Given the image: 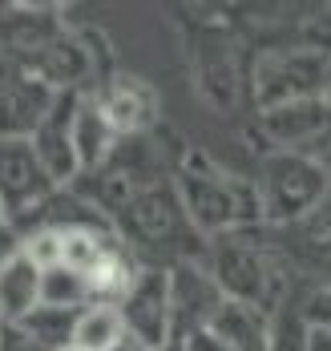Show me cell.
<instances>
[{"label":"cell","mask_w":331,"mask_h":351,"mask_svg":"<svg viewBox=\"0 0 331 351\" xmlns=\"http://www.w3.org/2000/svg\"><path fill=\"white\" fill-rule=\"evenodd\" d=\"M77 315L81 311H69V307H33L25 319H16L33 339H40L49 351H65L73 348V327H77Z\"/></svg>","instance_id":"cell-16"},{"label":"cell","mask_w":331,"mask_h":351,"mask_svg":"<svg viewBox=\"0 0 331 351\" xmlns=\"http://www.w3.org/2000/svg\"><path fill=\"white\" fill-rule=\"evenodd\" d=\"M258 202H262V222H287L299 226L328 202L331 194V174L328 166L311 154H295L279 149L262 162L258 174Z\"/></svg>","instance_id":"cell-3"},{"label":"cell","mask_w":331,"mask_h":351,"mask_svg":"<svg viewBox=\"0 0 331 351\" xmlns=\"http://www.w3.org/2000/svg\"><path fill=\"white\" fill-rule=\"evenodd\" d=\"M271 323H275V315L258 311L251 303L222 299V307L210 315L206 331L219 343H226L230 351H267V343H271Z\"/></svg>","instance_id":"cell-12"},{"label":"cell","mask_w":331,"mask_h":351,"mask_svg":"<svg viewBox=\"0 0 331 351\" xmlns=\"http://www.w3.org/2000/svg\"><path fill=\"white\" fill-rule=\"evenodd\" d=\"M21 254H25V234L4 218V222H0V275H4Z\"/></svg>","instance_id":"cell-23"},{"label":"cell","mask_w":331,"mask_h":351,"mask_svg":"<svg viewBox=\"0 0 331 351\" xmlns=\"http://www.w3.org/2000/svg\"><path fill=\"white\" fill-rule=\"evenodd\" d=\"M307 351H331V331H319V327H311Z\"/></svg>","instance_id":"cell-25"},{"label":"cell","mask_w":331,"mask_h":351,"mask_svg":"<svg viewBox=\"0 0 331 351\" xmlns=\"http://www.w3.org/2000/svg\"><path fill=\"white\" fill-rule=\"evenodd\" d=\"M33 307H40V271L21 254L4 275H0V319L16 323Z\"/></svg>","instance_id":"cell-14"},{"label":"cell","mask_w":331,"mask_h":351,"mask_svg":"<svg viewBox=\"0 0 331 351\" xmlns=\"http://www.w3.org/2000/svg\"><path fill=\"white\" fill-rule=\"evenodd\" d=\"M0 351H49L40 339H33L21 323H4L0 319Z\"/></svg>","instance_id":"cell-22"},{"label":"cell","mask_w":331,"mask_h":351,"mask_svg":"<svg viewBox=\"0 0 331 351\" xmlns=\"http://www.w3.org/2000/svg\"><path fill=\"white\" fill-rule=\"evenodd\" d=\"M303 319H307V327H319V331H331V287H319V291H311L307 299H303Z\"/></svg>","instance_id":"cell-21"},{"label":"cell","mask_w":331,"mask_h":351,"mask_svg":"<svg viewBox=\"0 0 331 351\" xmlns=\"http://www.w3.org/2000/svg\"><path fill=\"white\" fill-rule=\"evenodd\" d=\"M206 271L214 275L222 299L251 303V307L267 311V315H279L283 303H287V282H291V275L283 267V254L271 250L267 243H258L255 226L214 239L210 243Z\"/></svg>","instance_id":"cell-1"},{"label":"cell","mask_w":331,"mask_h":351,"mask_svg":"<svg viewBox=\"0 0 331 351\" xmlns=\"http://www.w3.org/2000/svg\"><path fill=\"white\" fill-rule=\"evenodd\" d=\"M178 198L186 206V218L194 230L222 239V234H234V230H251L262 222V202H258V186L243 182L234 174H222L210 162H202L198 154H190L178 178Z\"/></svg>","instance_id":"cell-2"},{"label":"cell","mask_w":331,"mask_h":351,"mask_svg":"<svg viewBox=\"0 0 331 351\" xmlns=\"http://www.w3.org/2000/svg\"><path fill=\"white\" fill-rule=\"evenodd\" d=\"M170 299H174V339L190 331H206L210 315L222 307V291L206 267L174 263L170 267Z\"/></svg>","instance_id":"cell-8"},{"label":"cell","mask_w":331,"mask_h":351,"mask_svg":"<svg viewBox=\"0 0 331 351\" xmlns=\"http://www.w3.org/2000/svg\"><path fill=\"white\" fill-rule=\"evenodd\" d=\"M25 258L37 267L40 275L53 271V267H61V263H65V234H61L57 226H37V230H29V234H25Z\"/></svg>","instance_id":"cell-18"},{"label":"cell","mask_w":331,"mask_h":351,"mask_svg":"<svg viewBox=\"0 0 331 351\" xmlns=\"http://www.w3.org/2000/svg\"><path fill=\"white\" fill-rule=\"evenodd\" d=\"M93 97H97V106L106 113V121H110V130L117 134L121 141L138 138V134H146L149 125H154V93H149L142 81H134V77H110L101 89H89Z\"/></svg>","instance_id":"cell-11"},{"label":"cell","mask_w":331,"mask_h":351,"mask_svg":"<svg viewBox=\"0 0 331 351\" xmlns=\"http://www.w3.org/2000/svg\"><path fill=\"white\" fill-rule=\"evenodd\" d=\"M262 130L271 134V141L287 145L295 154H303L315 138H323L331 130V101L323 93L315 97H299V101H283L262 113Z\"/></svg>","instance_id":"cell-10"},{"label":"cell","mask_w":331,"mask_h":351,"mask_svg":"<svg viewBox=\"0 0 331 351\" xmlns=\"http://www.w3.org/2000/svg\"><path fill=\"white\" fill-rule=\"evenodd\" d=\"M77 106H81V93H57L53 109L45 113V121L37 125L33 134V149L37 158L45 162L49 178L65 190L81 178V162H77V138H73V125H77Z\"/></svg>","instance_id":"cell-7"},{"label":"cell","mask_w":331,"mask_h":351,"mask_svg":"<svg viewBox=\"0 0 331 351\" xmlns=\"http://www.w3.org/2000/svg\"><path fill=\"white\" fill-rule=\"evenodd\" d=\"M162 351H182V339H174V343H166Z\"/></svg>","instance_id":"cell-26"},{"label":"cell","mask_w":331,"mask_h":351,"mask_svg":"<svg viewBox=\"0 0 331 351\" xmlns=\"http://www.w3.org/2000/svg\"><path fill=\"white\" fill-rule=\"evenodd\" d=\"M186 222L190 218H186V206L178 198V186L166 182V178H154L146 190H138L134 202L113 218V226L130 239V246H149V250L174 246Z\"/></svg>","instance_id":"cell-5"},{"label":"cell","mask_w":331,"mask_h":351,"mask_svg":"<svg viewBox=\"0 0 331 351\" xmlns=\"http://www.w3.org/2000/svg\"><path fill=\"white\" fill-rule=\"evenodd\" d=\"M125 335L121 311L113 303H89L73 327V348L77 351H113Z\"/></svg>","instance_id":"cell-15"},{"label":"cell","mask_w":331,"mask_h":351,"mask_svg":"<svg viewBox=\"0 0 331 351\" xmlns=\"http://www.w3.org/2000/svg\"><path fill=\"white\" fill-rule=\"evenodd\" d=\"M299 230H303V250H307V258L331 271V198L311 214L307 222H299Z\"/></svg>","instance_id":"cell-20"},{"label":"cell","mask_w":331,"mask_h":351,"mask_svg":"<svg viewBox=\"0 0 331 351\" xmlns=\"http://www.w3.org/2000/svg\"><path fill=\"white\" fill-rule=\"evenodd\" d=\"M73 138H77V162H81V178L97 174V170L110 162L113 154H117V145H121V138L110 130V121H106V113H101V106H97V97H93V93H81ZM81 178H77V182H81Z\"/></svg>","instance_id":"cell-13"},{"label":"cell","mask_w":331,"mask_h":351,"mask_svg":"<svg viewBox=\"0 0 331 351\" xmlns=\"http://www.w3.org/2000/svg\"><path fill=\"white\" fill-rule=\"evenodd\" d=\"M65 351H77V348H65Z\"/></svg>","instance_id":"cell-27"},{"label":"cell","mask_w":331,"mask_h":351,"mask_svg":"<svg viewBox=\"0 0 331 351\" xmlns=\"http://www.w3.org/2000/svg\"><path fill=\"white\" fill-rule=\"evenodd\" d=\"M40 303L45 307H69V311H85L89 307V287L85 279L69 271V267H53L40 275Z\"/></svg>","instance_id":"cell-17"},{"label":"cell","mask_w":331,"mask_h":351,"mask_svg":"<svg viewBox=\"0 0 331 351\" xmlns=\"http://www.w3.org/2000/svg\"><path fill=\"white\" fill-rule=\"evenodd\" d=\"M182 351H230L226 343H219L210 331H190L182 339Z\"/></svg>","instance_id":"cell-24"},{"label":"cell","mask_w":331,"mask_h":351,"mask_svg":"<svg viewBox=\"0 0 331 351\" xmlns=\"http://www.w3.org/2000/svg\"><path fill=\"white\" fill-rule=\"evenodd\" d=\"M57 182L49 178L45 162L37 158L29 138H0V202L8 210V222L29 234L37 230L45 206L57 198Z\"/></svg>","instance_id":"cell-4"},{"label":"cell","mask_w":331,"mask_h":351,"mask_svg":"<svg viewBox=\"0 0 331 351\" xmlns=\"http://www.w3.org/2000/svg\"><path fill=\"white\" fill-rule=\"evenodd\" d=\"M125 331L146 343L149 351H162L174 343V299H170V267H142L125 299L117 303Z\"/></svg>","instance_id":"cell-6"},{"label":"cell","mask_w":331,"mask_h":351,"mask_svg":"<svg viewBox=\"0 0 331 351\" xmlns=\"http://www.w3.org/2000/svg\"><path fill=\"white\" fill-rule=\"evenodd\" d=\"M53 101L57 93L21 65L12 77L0 81V138H33Z\"/></svg>","instance_id":"cell-9"},{"label":"cell","mask_w":331,"mask_h":351,"mask_svg":"<svg viewBox=\"0 0 331 351\" xmlns=\"http://www.w3.org/2000/svg\"><path fill=\"white\" fill-rule=\"evenodd\" d=\"M307 339H311V327L299 307H283L275 323H271V343L267 351H307Z\"/></svg>","instance_id":"cell-19"}]
</instances>
